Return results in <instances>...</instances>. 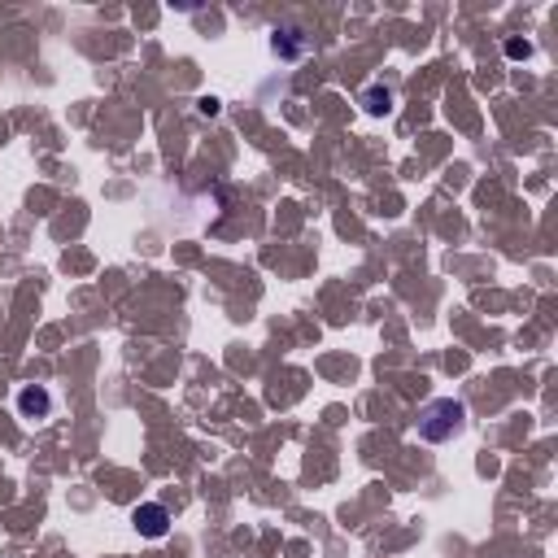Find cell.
Here are the masks:
<instances>
[{
    "label": "cell",
    "instance_id": "cell-7",
    "mask_svg": "<svg viewBox=\"0 0 558 558\" xmlns=\"http://www.w3.org/2000/svg\"><path fill=\"white\" fill-rule=\"evenodd\" d=\"M201 114H209V118H214V114H218V101H214V97H205V101H201Z\"/></svg>",
    "mask_w": 558,
    "mask_h": 558
},
{
    "label": "cell",
    "instance_id": "cell-1",
    "mask_svg": "<svg viewBox=\"0 0 558 558\" xmlns=\"http://www.w3.org/2000/svg\"><path fill=\"white\" fill-rule=\"evenodd\" d=\"M419 441H428V445H445V441H454L458 432L467 428V406L454 402V397H436V402H428V406L419 410Z\"/></svg>",
    "mask_w": 558,
    "mask_h": 558
},
{
    "label": "cell",
    "instance_id": "cell-3",
    "mask_svg": "<svg viewBox=\"0 0 558 558\" xmlns=\"http://www.w3.org/2000/svg\"><path fill=\"white\" fill-rule=\"evenodd\" d=\"M49 410H52L49 389H40V384L18 389V414H22V419H49Z\"/></svg>",
    "mask_w": 558,
    "mask_h": 558
},
{
    "label": "cell",
    "instance_id": "cell-2",
    "mask_svg": "<svg viewBox=\"0 0 558 558\" xmlns=\"http://www.w3.org/2000/svg\"><path fill=\"white\" fill-rule=\"evenodd\" d=\"M131 523H136V532H140V537L161 541V537L170 532V510L161 507V502H140V507L131 510Z\"/></svg>",
    "mask_w": 558,
    "mask_h": 558
},
{
    "label": "cell",
    "instance_id": "cell-6",
    "mask_svg": "<svg viewBox=\"0 0 558 558\" xmlns=\"http://www.w3.org/2000/svg\"><path fill=\"white\" fill-rule=\"evenodd\" d=\"M507 57L510 61H528V57H532V44H528V40H507Z\"/></svg>",
    "mask_w": 558,
    "mask_h": 558
},
{
    "label": "cell",
    "instance_id": "cell-4",
    "mask_svg": "<svg viewBox=\"0 0 558 558\" xmlns=\"http://www.w3.org/2000/svg\"><path fill=\"white\" fill-rule=\"evenodd\" d=\"M271 52L293 61V57H302V52H305V35L297 31V27H279V31L271 35Z\"/></svg>",
    "mask_w": 558,
    "mask_h": 558
},
{
    "label": "cell",
    "instance_id": "cell-5",
    "mask_svg": "<svg viewBox=\"0 0 558 558\" xmlns=\"http://www.w3.org/2000/svg\"><path fill=\"white\" fill-rule=\"evenodd\" d=\"M362 109H366V114H389V109H393V92L380 88V83H371V88L362 92Z\"/></svg>",
    "mask_w": 558,
    "mask_h": 558
}]
</instances>
